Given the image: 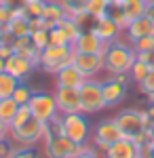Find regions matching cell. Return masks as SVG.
I'll list each match as a JSON object with an SVG mask.
<instances>
[{"label": "cell", "mask_w": 154, "mask_h": 158, "mask_svg": "<svg viewBox=\"0 0 154 158\" xmlns=\"http://www.w3.org/2000/svg\"><path fill=\"white\" fill-rule=\"evenodd\" d=\"M36 70H38L36 63H32L30 59H25V57L17 55V53L6 59V72L11 74V76H15L19 82H28V78H30Z\"/></svg>", "instance_id": "obj_13"}, {"label": "cell", "mask_w": 154, "mask_h": 158, "mask_svg": "<svg viewBox=\"0 0 154 158\" xmlns=\"http://www.w3.org/2000/svg\"><path fill=\"white\" fill-rule=\"evenodd\" d=\"M53 78H55V86H72V89H80L83 82L87 80L83 76V72H80L74 63H70V65H66L63 70H59Z\"/></svg>", "instance_id": "obj_17"}, {"label": "cell", "mask_w": 154, "mask_h": 158, "mask_svg": "<svg viewBox=\"0 0 154 158\" xmlns=\"http://www.w3.org/2000/svg\"><path fill=\"white\" fill-rule=\"evenodd\" d=\"M131 47H133V51H135L137 55H142V53H148L150 49H154V36L137 38V40H133V42H131Z\"/></svg>", "instance_id": "obj_31"}, {"label": "cell", "mask_w": 154, "mask_h": 158, "mask_svg": "<svg viewBox=\"0 0 154 158\" xmlns=\"http://www.w3.org/2000/svg\"><path fill=\"white\" fill-rule=\"evenodd\" d=\"M4 36H6V32H4V27H0V47L4 44Z\"/></svg>", "instance_id": "obj_48"}, {"label": "cell", "mask_w": 154, "mask_h": 158, "mask_svg": "<svg viewBox=\"0 0 154 158\" xmlns=\"http://www.w3.org/2000/svg\"><path fill=\"white\" fill-rule=\"evenodd\" d=\"M116 23H118V27L125 32V27L129 25V21H127V17H125V13H122V9H120V4H112L110 6V13H108Z\"/></svg>", "instance_id": "obj_36"}, {"label": "cell", "mask_w": 154, "mask_h": 158, "mask_svg": "<svg viewBox=\"0 0 154 158\" xmlns=\"http://www.w3.org/2000/svg\"><path fill=\"white\" fill-rule=\"evenodd\" d=\"M30 38H32V44H34L38 51H45L49 44H51V38H49V27L34 30V32L30 34Z\"/></svg>", "instance_id": "obj_28"}, {"label": "cell", "mask_w": 154, "mask_h": 158, "mask_svg": "<svg viewBox=\"0 0 154 158\" xmlns=\"http://www.w3.org/2000/svg\"><path fill=\"white\" fill-rule=\"evenodd\" d=\"M53 133L66 135L74 143H89L91 133H93V124L89 120V116L83 112H74V114H59L53 122H49Z\"/></svg>", "instance_id": "obj_2"}, {"label": "cell", "mask_w": 154, "mask_h": 158, "mask_svg": "<svg viewBox=\"0 0 154 158\" xmlns=\"http://www.w3.org/2000/svg\"><path fill=\"white\" fill-rule=\"evenodd\" d=\"M74 2H78L80 6H84V4H87V0H74Z\"/></svg>", "instance_id": "obj_51"}, {"label": "cell", "mask_w": 154, "mask_h": 158, "mask_svg": "<svg viewBox=\"0 0 154 158\" xmlns=\"http://www.w3.org/2000/svg\"><path fill=\"white\" fill-rule=\"evenodd\" d=\"M11 55H15V49H13V44L4 42V44L0 47V57H2V59H9Z\"/></svg>", "instance_id": "obj_42"}, {"label": "cell", "mask_w": 154, "mask_h": 158, "mask_svg": "<svg viewBox=\"0 0 154 158\" xmlns=\"http://www.w3.org/2000/svg\"><path fill=\"white\" fill-rule=\"evenodd\" d=\"M34 95V91H32V86L28 85V82H19L17 89H15V93H13V99L19 103V106H28L30 103V99Z\"/></svg>", "instance_id": "obj_27"}, {"label": "cell", "mask_w": 154, "mask_h": 158, "mask_svg": "<svg viewBox=\"0 0 154 158\" xmlns=\"http://www.w3.org/2000/svg\"><path fill=\"white\" fill-rule=\"evenodd\" d=\"M137 91L142 93L143 97H148V101H154V70H150L148 76L137 85Z\"/></svg>", "instance_id": "obj_30"}, {"label": "cell", "mask_w": 154, "mask_h": 158, "mask_svg": "<svg viewBox=\"0 0 154 158\" xmlns=\"http://www.w3.org/2000/svg\"><path fill=\"white\" fill-rule=\"evenodd\" d=\"M72 47H74L76 53H95V55H104L106 42L97 36V34H93V32H83Z\"/></svg>", "instance_id": "obj_15"}, {"label": "cell", "mask_w": 154, "mask_h": 158, "mask_svg": "<svg viewBox=\"0 0 154 158\" xmlns=\"http://www.w3.org/2000/svg\"><path fill=\"white\" fill-rule=\"evenodd\" d=\"M114 120H116V124H118L122 137L133 139V141H135L143 131H148V127H150L142 108H125V110H120L118 114L114 116Z\"/></svg>", "instance_id": "obj_5"}, {"label": "cell", "mask_w": 154, "mask_h": 158, "mask_svg": "<svg viewBox=\"0 0 154 158\" xmlns=\"http://www.w3.org/2000/svg\"><path fill=\"white\" fill-rule=\"evenodd\" d=\"M59 114H74V112H83L80 103V89H72V86H55L53 91Z\"/></svg>", "instance_id": "obj_11"}, {"label": "cell", "mask_w": 154, "mask_h": 158, "mask_svg": "<svg viewBox=\"0 0 154 158\" xmlns=\"http://www.w3.org/2000/svg\"><path fill=\"white\" fill-rule=\"evenodd\" d=\"M59 27L63 30V34L68 36V40H70V44H74V42L78 40V36L83 34V30L78 27V23H76V21H74L72 17H66V19H63V21L59 23Z\"/></svg>", "instance_id": "obj_26"}, {"label": "cell", "mask_w": 154, "mask_h": 158, "mask_svg": "<svg viewBox=\"0 0 154 158\" xmlns=\"http://www.w3.org/2000/svg\"><path fill=\"white\" fill-rule=\"evenodd\" d=\"M72 59H74V47L72 44H49L45 51H40L38 70L55 76L59 70H63L66 65H70Z\"/></svg>", "instance_id": "obj_4"}, {"label": "cell", "mask_w": 154, "mask_h": 158, "mask_svg": "<svg viewBox=\"0 0 154 158\" xmlns=\"http://www.w3.org/2000/svg\"><path fill=\"white\" fill-rule=\"evenodd\" d=\"M74 158H104V152H99L95 148H89V150H83L78 156H74Z\"/></svg>", "instance_id": "obj_40"}, {"label": "cell", "mask_w": 154, "mask_h": 158, "mask_svg": "<svg viewBox=\"0 0 154 158\" xmlns=\"http://www.w3.org/2000/svg\"><path fill=\"white\" fill-rule=\"evenodd\" d=\"M108 2H110V6L112 4H122V0H108Z\"/></svg>", "instance_id": "obj_50"}, {"label": "cell", "mask_w": 154, "mask_h": 158, "mask_svg": "<svg viewBox=\"0 0 154 158\" xmlns=\"http://www.w3.org/2000/svg\"><path fill=\"white\" fill-rule=\"evenodd\" d=\"M152 152H154V146H152Z\"/></svg>", "instance_id": "obj_53"}, {"label": "cell", "mask_w": 154, "mask_h": 158, "mask_svg": "<svg viewBox=\"0 0 154 158\" xmlns=\"http://www.w3.org/2000/svg\"><path fill=\"white\" fill-rule=\"evenodd\" d=\"M49 38H51V44H70L68 36L63 34V30H61L59 25H55V27L49 30Z\"/></svg>", "instance_id": "obj_37"}, {"label": "cell", "mask_w": 154, "mask_h": 158, "mask_svg": "<svg viewBox=\"0 0 154 158\" xmlns=\"http://www.w3.org/2000/svg\"><path fill=\"white\" fill-rule=\"evenodd\" d=\"M19 85V80L11 76V74L6 72H0V99H6V97H13V93H15V89Z\"/></svg>", "instance_id": "obj_22"}, {"label": "cell", "mask_w": 154, "mask_h": 158, "mask_svg": "<svg viewBox=\"0 0 154 158\" xmlns=\"http://www.w3.org/2000/svg\"><path fill=\"white\" fill-rule=\"evenodd\" d=\"M42 2H47V0H42Z\"/></svg>", "instance_id": "obj_54"}, {"label": "cell", "mask_w": 154, "mask_h": 158, "mask_svg": "<svg viewBox=\"0 0 154 158\" xmlns=\"http://www.w3.org/2000/svg\"><path fill=\"white\" fill-rule=\"evenodd\" d=\"M137 57H139V59H143V61H146V63H148V65L154 70V49H150L148 53H142V55H137Z\"/></svg>", "instance_id": "obj_43"}, {"label": "cell", "mask_w": 154, "mask_h": 158, "mask_svg": "<svg viewBox=\"0 0 154 158\" xmlns=\"http://www.w3.org/2000/svg\"><path fill=\"white\" fill-rule=\"evenodd\" d=\"M137 59V53L133 51L131 42L125 36L108 42L104 49V72L108 76L114 74H129L133 61Z\"/></svg>", "instance_id": "obj_1"}, {"label": "cell", "mask_w": 154, "mask_h": 158, "mask_svg": "<svg viewBox=\"0 0 154 158\" xmlns=\"http://www.w3.org/2000/svg\"><path fill=\"white\" fill-rule=\"evenodd\" d=\"M13 158H40V154L36 152L34 148H19Z\"/></svg>", "instance_id": "obj_39"}, {"label": "cell", "mask_w": 154, "mask_h": 158, "mask_svg": "<svg viewBox=\"0 0 154 158\" xmlns=\"http://www.w3.org/2000/svg\"><path fill=\"white\" fill-rule=\"evenodd\" d=\"M9 135H11V127H9V122H4L2 118H0V141L6 139Z\"/></svg>", "instance_id": "obj_44"}, {"label": "cell", "mask_w": 154, "mask_h": 158, "mask_svg": "<svg viewBox=\"0 0 154 158\" xmlns=\"http://www.w3.org/2000/svg\"><path fill=\"white\" fill-rule=\"evenodd\" d=\"M104 158H137V143L122 137L104 152Z\"/></svg>", "instance_id": "obj_18"}, {"label": "cell", "mask_w": 154, "mask_h": 158, "mask_svg": "<svg viewBox=\"0 0 154 158\" xmlns=\"http://www.w3.org/2000/svg\"><path fill=\"white\" fill-rule=\"evenodd\" d=\"M17 15H19V11H15V9H11L9 4L0 2V27H6Z\"/></svg>", "instance_id": "obj_34"}, {"label": "cell", "mask_w": 154, "mask_h": 158, "mask_svg": "<svg viewBox=\"0 0 154 158\" xmlns=\"http://www.w3.org/2000/svg\"><path fill=\"white\" fill-rule=\"evenodd\" d=\"M32 118V110H30V106H19V110H17V114H15V118L11 120V129H15V127H21L24 122H28Z\"/></svg>", "instance_id": "obj_33"}, {"label": "cell", "mask_w": 154, "mask_h": 158, "mask_svg": "<svg viewBox=\"0 0 154 158\" xmlns=\"http://www.w3.org/2000/svg\"><path fill=\"white\" fill-rule=\"evenodd\" d=\"M68 15H66V9L61 6L59 0H47L45 2V11H42V21L47 23V27H55V25H59L63 19H66Z\"/></svg>", "instance_id": "obj_19"}, {"label": "cell", "mask_w": 154, "mask_h": 158, "mask_svg": "<svg viewBox=\"0 0 154 158\" xmlns=\"http://www.w3.org/2000/svg\"><path fill=\"white\" fill-rule=\"evenodd\" d=\"M146 15L152 19V23H154V4H148V11H146Z\"/></svg>", "instance_id": "obj_46"}, {"label": "cell", "mask_w": 154, "mask_h": 158, "mask_svg": "<svg viewBox=\"0 0 154 158\" xmlns=\"http://www.w3.org/2000/svg\"><path fill=\"white\" fill-rule=\"evenodd\" d=\"M2 2H4V4H9L11 9H15V11L21 13V11L25 9V4H28L30 0H2Z\"/></svg>", "instance_id": "obj_41"}, {"label": "cell", "mask_w": 154, "mask_h": 158, "mask_svg": "<svg viewBox=\"0 0 154 158\" xmlns=\"http://www.w3.org/2000/svg\"><path fill=\"white\" fill-rule=\"evenodd\" d=\"M30 110H32V116L38 118L40 122H53L59 116V108H57V101L53 93L47 91H34V95L30 99Z\"/></svg>", "instance_id": "obj_9"}, {"label": "cell", "mask_w": 154, "mask_h": 158, "mask_svg": "<svg viewBox=\"0 0 154 158\" xmlns=\"http://www.w3.org/2000/svg\"><path fill=\"white\" fill-rule=\"evenodd\" d=\"M131 86V76L129 74H114L101 80V91H104V99H106V108H116L120 106L127 95H129Z\"/></svg>", "instance_id": "obj_7"}, {"label": "cell", "mask_w": 154, "mask_h": 158, "mask_svg": "<svg viewBox=\"0 0 154 158\" xmlns=\"http://www.w3.org/2000/svg\"><path fill=\"white\" fill-rule=\"evenodd\" d=\"M80 103H83V114L93 116L106 110V99L101 91V80L99 78H87L80 86Z\"/></svg>", "instance_id": "obj_8"}, {"label": "cell", "mask_w": 154, "mask_h": 158, "mask_svg": "<svg viewBox=\"0 0 154 158\" xmlns=\"http://www.w3.org/2000/svg\"><path fill=\"white\" fill-rule=\"evenodd\" d=\"M120 9L125 13V17H127V21H133V19H139L146 15L148 11V4H146V0H122V4H120Z\"/></svg>", "instance_id": "obj_20"}, {"label": "cell", "mask_w": 154, "mask_h": 158, "mask_svg": "<svg viewBox=\"0 0 154 158\" xmlns=\"http://www.w3.org/2000/svg\"><path fill=\"white\" fill-rule=\"evenodd\" d=\"M45 131H47V122H40L38 118H30L28 122H24L21 127L11 129V137L13 141L19 148H36L38 143H42L45 139Z\"/></svg>", "instance_id": "obj_6"}, {"label": "cell", "mask_w": 154, "mask_h": 158, "mask_svg": "<svg viewBox=\"0 0 154 158\" xmlns=\"http://www.w3.org/2000/svg\"><path fill=\"white\" fill-rule=\"evenodd\" d=\"M93 148V143H74L72 139H68L66 135H57L53 133L51 124H47L45 131V139H42V156L45 158H74L78 156L83 150Z\"/></svg>", "instance_id": "obj_3"}, {"label": "cell", "mask_w": 154, "mask_h": 158, "mask_svg": "<svg viewBox=\"0 0 154 158\" xmlns=\"http://www.w3.org/2000/svg\"><path fill=\"white\" fill-rule=\"evenodd\" d=\"M0 2H2V0H0Z\"/></svg>", "instance_id": "obj_55"}, {"label": "cell", "mask_w": 154, "mask_h": 158, "mask_svg": "<svg viewBox=\"0 0 154 158\" xmlns=\"http://www.w3.org/2000/svg\"><path fill=\"white\" fill-rule=\"evenodd\" d=\"M42 11H45V2L42 0H30L25 4V9L21 11V15H24L25 19H40Z\"/></svg>", "instance_id": "obj_29"}, {"label": "cell", "mask_w": 154, "mask_h": 158, "mask_svg": "<svg viewBox=\"0 0 154 158\" xmlns=\"http://www.w3.org/2000/svg\"><path fill=\"white\" fill-rule=\"evenodd\" d=\"M84 11L89 13V15H93L95 19L106 17L108 13H110V2H108V0H87Z\"/></svg>", "instance_id": "obj_24"}, {"label": "cell", "mask_w": 154, "mask_h": 158, "mask_svg": "<svg viewBox=\"0 0 154 158\" xmlns=\"http://www.w3.org/2000/svg\"><path fill=\"white\" fill-rule=\"evenodd\" d=\"M4 32H6V34H11L13 38L30 36V32H32V30H30V19H25L24 15L19 13V15H17V17L13 19L11 23L4 27Z\"/></svg>", "instance_id": "obj_21"}, {"label": "cell", "mask_w": 154, "mask_h": 158, "mask_svg": "<svg viewBox=\"0 0 154 158\" xmlns=\"http://www.w3.org/2000/svg\"><path fill=\"white\" fill-rule=\"evenodd\" d=\"M125 38L133 42V40H137V38H143V36H154V23L152 19L148 17V15H143L139 19H133L127 27H125Z\"/></svg>", "instance_id": "obj_16"}, {"label": "cell", "mask_w": 154, "mask_h": 158, "mask_svg": "<svg viewBox=\"0 0 154 158\" xmlns=\"http://www.w3.org/2000/svg\"><path fill=\"white\" fill-rule=\"evenodd\" d=\"M118 139H122L118 124L114 118H106V120H99L97 124H93V133H91V143L95 150L99 152H106L112 143H116Z\"/></svg>", "instance_id": "obj_10"}, {"label": "cell", "mask_w": 154, "mask_h": 158, "mask_svg": "<svg viewBox=\"0 0 154 158\" xmlns=\"http://www.w3.org/2000/svg\"><path fill=\"white\" fill-rule=\"evenodd\" d=\"M148 135H150V141L154 143V122L150 124V127H148Z\"/></svg>", "instance_id": "obj_47"}, {"label": "cell", "mask_w": 154, "mask_h": 158, "mask_svg": "<svg viewBox=\"0 0 154 158\" xmlns=\"http://www.w3.org/2000/svg\"><path fill=\"white\" fill-rule=\"evenodd\" d=\"M4 70H6V59L0 57V72H4Z\"/></svg>", "instance_id": "obj_49"}, {"label": "cell", "mask_w": 154, "mask_h": 158, "mask_svg": "<svg viewBox=\"0 0 154 158\" xmlns=\"http://www.w3.org/2000/svg\"><path fill=\"white\" fill-rule=\"evenodd\" d=\"M72 63L83 72L84 78H97L104 72V55H95V53H76L74 51V59Z\"/></svg>", "instance_id": "obj_12"}, {"label": "cell", "mask_w": 154, "mask_h": 158, "mask_svg": "<svg viewBox=\"0 0 154 158\" xmlns=\"http://www.w3.org/2000/svg\"><path fill=\"white\" fill-rule=\"evenodd\" d=\"M91 32H93V34H97V36L101 38L106 44L122 36V30L118 27V23H116V21H114L110 15L95 19V25H93V30H91Z\"/></svg>", "instance_id": "obj_14"}, {"label": "cell", "mask_w": 154, "mask_h": 158, "mask_svg": "<svg viewBox=\"0 0 154 158\" xmlns=\"http://www.w3.org/2000/svg\"><path fill=\"white\" fill-rule=\"evenodd\" d=\"M76 23H78V27L83 30V32H91L93 30V25H95V17L93 15H89L87 11H83V13H78L76 17H72Z\"/></svg>", "instance_id": "obj_32"}, {"label": "cell", "mask_w": 154, "mask_h": 158, "mask_svg": "<svg viewBox=\"0 0 154 158\" xmlns=\"http://www.w3.org/2000/svg\"><path fill=\"white\" fill-rule=\"evenodd\" d=\"M150 70H152V68H150V65H148V63H146L143 59H139V57H137V59L133 61L131 70H129L131 82H133V85H139V82H142L143 78L148 76V72H150Z\"/></svg>", "instance_id": "obj_23"}, {"label": "cell", "mask_w": 154, "mask_h": 158, "mask_svg": "<svg viewBox=\"0 0 154 158\" xmlns=\"http://www.w3.org/2000/svg\"><path fill=\"white\" fill-rule=\"evenodd\" d=\"M17 150H19V146L13 141L11 137H6V139L0 141V158H13Z\"/></svg>", "instance_id": "obj_35"}, {"label": "cell", "mask_w": 154, "mask_h": 158, "mask_svg": "<svg viewBox=\"0 0 154 158\" xmlns=\"http://www.w3.org/2000/svg\"><path fill=\"white\" fill-rule=\"evenodd\" d=\"M17 110H19V103L15 101L13 97H6V99H0V118L4 122H9L15 118V114H17Z\"/></svg>", "instance_id": "obj_25"}, {"label": "cell", "mask_w": 154, "mask_h": 158, "mask_svg": "<svg viewBox=\"0 0 154 158\" xmlns=\"http://www.w3.org/2000/svg\"><path fill=\"white\" fill-rule=\"evenodd\" d=\"M143 114L148 118V124L154 122V101H148V108H143Z\"/></svg>", "instance_id": "obj_45"}, {"label": "cell", "mask_w": 154, "mask_h": 158, "mask_svg": "<svg viewBox=\"0 0 154 158\" xmlns=\"http://www.w3.org/2000/svg\"><path fill=\"white\" fill-rule=\"evenodd\" d=\"M146 4H154V0H146Z\"/></svg>", "instance_id": "obj_52"}, {"label": "cell", "mask_w": 154, "mask_h": 158, "mask_svg": "<svg viewBox=\"0 0 154 158\" xmlns=\"http://www.w3.org/2000/svg\"><path fill=\"white\" fill-rule=\"evenodd\" d=\"M152 141H148V143H142V146H137V158H154V152H152Z\"/></svg>", "instance_id": "obj_38"}]
</instances>
